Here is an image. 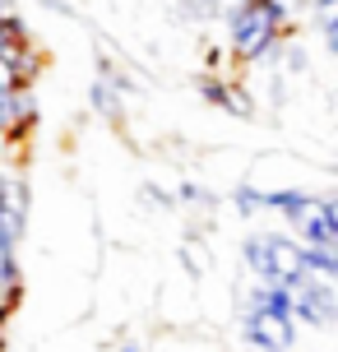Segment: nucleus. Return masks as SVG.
I'll return each instance as SVG.
<instances>
[{"instance_id":"f8f14e48","label":"nucleus","mask_w":338,"mask_h":352,"mask_svg":"<svg viewBox=\"0 0 338 352\" xmlns=\"http://www.w3.org/2000/svg\"><path fill=\"white\" fill-rule=\"evenodd\" d=\"M139 204H144V209H158V213L177 209V199L162 190V186H153V181H144V186H139Z\"/></svg>"},{"instance_id":"f257e3e1","label":"nucleus","mask_w":338,"mask_h":352,"mask_svg":"<svg viewBox=\"0 0 338 352\" xmlns=\"http://www.w3.org/2000/svg\"><path fill=\"white\" fill-rule=\"evenodd\" d=\"M223 23H227V37H232V47H227L232 60H241V65H278V52H283L287 37L278 33L269 0H236L223 14Z\"/></svg>"},{"instance_id":"39448f33","label":"nucleus","mask_w":338,"mask_h":352,"mask_svg":"<svg viewBox=\"0 0 338 352\" xmlns=\"http://www.w3.org/2000/svg\"><path fill=\"white\" fill-rule=\"evenodd\" d=\"M306 278V264H302V241L297 236H283V232H273L269 236V283H292Z\"/></svg>"},{"instance_id":"7ed1b4c3","label":"nucleus","mask_w":338,"mask_h":352,"mask_svg":"<svg viewBox=\"0 0 338 352\" xmlns=\"http://www.w3.org/2000/svg\"><path fill=\"white\" fill-rule=\"evenodd\" d=\"M241 334L255 352H292L297 348V324L292 316H273V311H246L241 316Z\"/></svg>"},{"instance_id":"9d476101","label":"nucleus","mask_w":338,"mask_h":352,"mask_svg":"<svg viewBox=\"0 0 338 352\" xmlns=\"http://www.w3.org/2000/svg\"><path fill=\"white\" fill-rule=\"evenodd\" d=\"M181 264H185V274H195V278H204V274L214 269L204 241H195V236H185V241H181Z\"/></svg>"},{"instance_id":"6e6552de","label":"nucleus","mask_w":338,"mask_h":352,"mask_svg":"<svg viewBox=\"0 0 338 352\" xmlns=\"http://www.w3.org/2000/svg\"><path fill=\"white\" fill-rule=\"evenodd\" d=\"M223 111H227L232 121H255V98H250V88H246V84H236V79H227Z\"/></svg>"},{"instance_id":"f3484780","label":"nucleus","mask_w":338,"mask_h":352,"mask_svg":"<svg viewBox=\"0 0 338 352\" xmlns=\"http://www.w3.org/2000/svg\"><path fill=\"white\" fill-rule=\"evenodd\" d=\"M320 37H324V56L338 52V19H320Z\"/></svg>"},{"instance_id":"dca6fc26","label":"nucleus","mask_w":338,"mask_h":352,"mask_svg":"<svg viewBox=\"0 0 338 352\" xmlns=\"http://www.w3.org/2000/svg\"><path fill=\"white\" fill-rule=\"evenodd\" d=\"M181 10L195 14V19H204V14H214V10H223V0H181Z\"/></svg>"},{"instance_id":"1a4fd4ad","label":"nucleus","mask_w":338,"mask_h":352,"mask_svg":"<svg viewBox=\"0 0 338 352\" xmlns=\"http://www.w3.org/2000/svg\"><path fill=\"white\" fill-rule=\"evenodd\" d=\"M172 199H177L181 209H195V213H214V209H218V199L204 190L199 181H181V190L172 195Z\"/></svg>"},{"instance_id":"a211bd4d","label":"nucleus","mask_w":338,"mask_h":352,"mask_svg":"<svg viewBox=\"0 0 338 352\" xmlns=\"http://www.w3.org/2000/svg\"><path fill=\"white\" fill-rule=\"evenodd\" d=\"M14 88H19V74L10 65V56H0V93H14Z\"/></svg>"},{"instance_id":"423d86ee","label":"nucleus","mask_w":338,"mask_h":352,"mask_svg":"<svg viewBox=\"0 0 338 352\" xmlns=\"http://www.w3.org/2000/svg\"><path fill=\"white\" fill-rule=\"evenodd\" d=\"M241 264H246L250 278L269 283V232H250L241 241Z\"/></svg>"},{"instance_id":"412c9836","label":"nucleus","mask_w":338,"mask_h":352,"mask_svg":"<svg viewBox=\"0 0 338 352\" xmlns=\"http://www.w3.org/2000/svg\"><path fill=\"white\" fill-rule=\"evenodd\" d=\"M116 352H148V348H144L139 338H125V343H121V348H116Z\"/></svg>"},{"instance_id":"ddd939ff","label":"nucleus","mask_w":338,"mask_h":352,"mask_svg":"<svg viewBox=\"0 0 338 352\" xmlns=\"http://www.w3.org/2000/svg\"><path fill=\"white\" fill-rule=\"evenodd\" d=\"M199 98H204L209 107H218V111H223V98H227V79H223V74H204V79H199Z\"/></svg>"},{"instance_id":"6ab92c4d","label":"nucleus","mask_w":338,"mask_h":352,"mask_svg":"<svg viewBox=\"0 0 338 352\" xmlns=\"http://www.w3.org/2000/svg\"><path fill=\"white\" fill-rule=\"evenodd\" d=\"M223 60H227V52H218V47H209V52H204V65H209V70H218Z\"/></svg>"},{"instance_id":"393cba45","label":"nucleus","mask_w":338,"mask_h":352,"mask_svg":"<svg viewBox=\"0 0 338 352\" xmlns=\"http://www.w3.org/2000/svg\"><path fill=\"white\" fill-rule=\"evenodd\" d=\"M0 148H5V135H0Z\"/></svg>"},{"instance_id":"2eb2a0df","label":"nucleus","mask_w":338,"mask_h":352,"mask_svg":"<svg viewBox=\"0 0 338 352\" xmlns=\"http://www.w3.org/2000/svg\"><path fill=\"white\" fill-rule=\"evenodd\" d=\"M14 130V93H0V135Z\"/></svg>"},{"instance_id":"4be33fe9","label":"nucleus","mask_w":338,"mask_h":352,"mask_svg":"<svg viewBox=\"0 0 338 352\" xmlns=\"http://www.w3.org/2000/svg\"><path fill=\"white\" fill-rule=\"evenodd\" d=\"M42 5H52L56 14H70V5H65V0H42Z\"/></svg>"},{"instance_id":"aec40b11","label":"nucleus","mask_w":338,"mask_h":352,"mask_svg":"<svg viewBox=\"0 0 338 352\" xmlns=\"http://www.w3.org/2000/svg\"><path fill=\"white\" fill-rule=\"evenodd\" d=\"M10 19H19V10H14V0H0V23H10Z\"/></svg>"},{"instance_id":"5701e85b","label":"nucleus","mask_w":338,"mask_h":352,"mask_svg":"<svg viewBox=\"0 0 338 352\" xmlns=\"http://www.w3.org/2000/svg\"><path fill=\"white\" fill-rule=\"evenodd\" d=\"M5 176H10V172H0V190H5Z\"/></svg>"},{"instance_id":"0eeeda50","label":"nucleus","mask_w":338,"mask_h":352,"mask_svg":"<svg viewBox=\"0 0 338 352\" xmlns=\"http://www.w3.org/2000/svg\"><path fill=\"white\" fill-rule=\"evenodd\" d=\"M302 264L311 278H324V283H334V274H338L334 246H302Z\"/></svg>"},{"instance_id":"9b49d317","label":"nucleus","mask_w":338,"mask_h":352,"mask_svg":"<svg viewBox=\"0 0 338 352\" xmlns=\"http://www.w3.org/2000/svg\"><path fill=\"white\" fill-rule=\"evenodd\" d=\"M232 209L241 213V218H260V213H264V190H255V186H236V190H232Z\"/></svg>"},{"instance_id":"b1692460","label":"nucleus","mask_w":338,"mask_h":352,"mask_svg":"<svg viewBox=\"0 0 338 352\" xmlns=\"http://www.w3.org/2000/svg\"><path fill=\"white\" fill-rule=\"evenodd\" d=\"M0 352H5V334H0Z\"/></svg>"},{"instance_id":"20e7f679","label":"nucleus","mask_w":338,"mask_h":352,"mask_svg":"<svg viewBox=\"0 0 338 352\" xmlns=\"http://www.w3.org/2000/svg\"><path fill=\"white\" fill-rule=\"evenodd\" d=\"M287 316H292V324H306V329L329 324V320H334V283L311 278V274H306L302 283H292V306H287Z\"/></svg>"},{"instance_id":"4468645a","label":"nucleus","mask_w":338,"mask_h":352,"mask_svg":"<svg viewBox=\"0 0 338 352\" xmlns=\"http://www.w3.org/2000/svg\"><path fill=\"white\" fill-rule=\"evenodd\" d=\"M19 42H28V28H23L19 19H10V23H0V56L10 52V47H19Z\"/></svg>"},{"instance_id":"f03ea898","label":"nucleus","mask_w":338,"mask_h":352,"mask_svg":"<svg viewBox=\"0 0 338 352\" xmlns=\"http://www.w3.org/2000/svg\"><path fill=\"white\" fill-rule=\"evenodd\" d=\"M283 223L297 232L302 246H334L338 241V213L329 195H306L292 213H283Z\"/></svg>"}]
</instances>
